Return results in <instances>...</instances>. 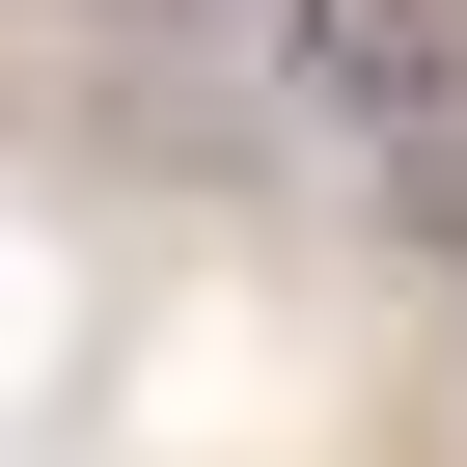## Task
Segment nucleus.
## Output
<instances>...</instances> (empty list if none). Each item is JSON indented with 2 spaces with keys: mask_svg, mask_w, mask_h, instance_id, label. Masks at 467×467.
I'll list each match as a JSON object with an SVG mask.
<instances>
[{
  "mask_svg": "<svg viewBox=\"0 0 467 467\" xmlns=\"http://www.w3.org/2000/svg\"><path fill=\"white\" fill-rule=\"evenodd\" d=\"M248 56L385 220H467V0H248Z\"/></svg>",
  "mask_w": 467,
  "mask_h": 467,
  "instance_id": "nucleus-1",
  "label": "nucleus"
},
{
  "mask_svg": "<svg viewBox=\"0 0 467 467\" xmlns=\"http://www.w3.org/2000/svg\"><path fill=\"white\" fill-rule=\"evenodd\" d=\"M83 28H248V0H83Z\"/></svg>",
  "mask_w": 467,
  "mask_h": 467,
  "instance_id": "nucleus-2",
  "label": "nucleus"
}]
</instances>
